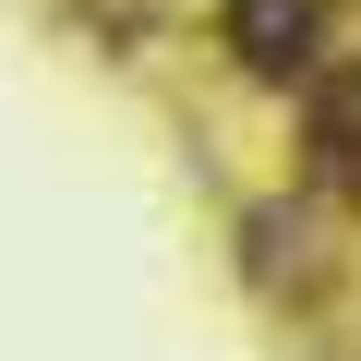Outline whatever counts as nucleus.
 I'll list each match as a JSON object with an SVG mask.
<instances>
[{"label":"nucleus","mask_w":361,"mask_h":361,"mask_svg":"<svg viewBox=\"0 0 361 361\" xmlns=\"http://www.w3.org/2000/svg\"><path fill=\"white\" fill-rule=\"evenodd\" d=\"M313 25H325V0H241V13H229V37H241L253 73H301Z\"/></svg>","instance_id":"1"},{"label":"nucleus","mask_w":361,"mask_h":361,"mask_svg":"<svg viewBox=\"0 0 361 361\" xmlns=\"http://www.w3.org/2000/svg\"><path fill=\"white\" fill-rule=\"evenodd\" d=\"M313 157H325L337 193H361V85H337V97L313 109Z\"/></svg>","instance_id":"2"}]
</instances>
